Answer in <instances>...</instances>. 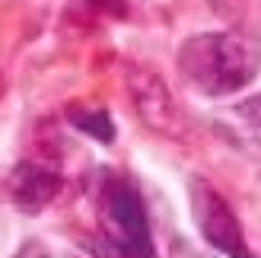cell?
Masks as SVG:
<instances>
[{
	"label": "cell",
	"instance_id": "52a82bcc",
	"mask_svg": "<svg viewBox=\"0 0 261 258\" xmlns=\"http://www.w3.org/2000/svg\"><path fill=\"white\" fill-rule=\"evenodd\" d=\"M211 7L223 19H239L245 13V7H249V0H211Z\"/></svg>",
	"mask_w": 261,
	"mask_h": 258
},
{
	"label": "cell",
	"instance_id": "3957f363",
	"mask_svg": "<svg viewBox=\"0 0 261 258\" xmlns=\"http://www.w3.org/2000/svg\"><path fill=\"white\" fill-rule=\"evenodd\" d=\"M191 211H194L201 236L214 249L226 252V255H249L239 220L229 211V204L220 198V191H214L207 182H191Z\"/></svg>",
	"mask_w": 261,
	"mask_h": 258
},
{
	"label": "cell",
	"instance_id": "8992f818",
	"mask_svg": "<svg viewBox=\"0 0 261 258\" xmlns=\"http://www.w3.org/2000/svg\"><path fill=\"white\" fill-rule=\"evenodd\" d=\"M70 118H73V127L76 131H83V134H93L96 140H112L115 137V127H112V118L106 112H70Z\"/></svg>",
	"mask_w": 261,
	"mask_h": 258
},
{
	"label": "cell",
	"instance_id": "277c9868",
	"mask_svg": "<svg viewBox=\"0 0 261 258\" xmlns=\"http://www.w3.org/2000/svg\"><path fill=\"white\" fill-rule=\"evenodd\" d=\"M130 93H134V106L140 112V118L147 121V127L160 134H181V115L175 109L172 96H169L166 83L150 70H134L130 73Z\"/></svg>",
	"mask_w": 261,
	"mask_h": 258
},
{
	"label": "cell",
	"instance_id": "7a4b0ae2",
	"mask_svg": "<svg viewBox=\"0 0 261 258\" xmlns=\"http://www.w3.org/2000/svg\"><path fill=\"white\" fill-rule=\"evenodd\" d=\"M106 220L112 239L121 246L124 255H153L147 211H143V201L130 185L115 182L106 191Z\"/></svg>",
	"mask_w": 261,
	"mask_h": 258
},
{
	"label": "cell",
	"instance_id": "5b68a950",
	"mask_svg": "<svg viewBox=\"0 0 261 258\" xmlns=\"http://www.w3.org/2000/svg\"><path fill=\"white\" fill-rule=\"evenodd\" d=\"M61 191V178L45 166H19L10 178V198L19 211L35 214L48 208Z\"/></svg>",
	"mask_w": 261,
	"mask_h": 258
},
{
	"label": "cell",
	"instance_id": "6da1fadb",
	"mask_svg": "<svg viewBox=\"0 0 261 258\" xmlns=\"http://www.w3.org/2000/svg\"><path fill=\"white\" fill-rule=\"evenodd\" d=\"M178 67L207 96H229L249 86L258 73V51L236 32H207L188 38L178 51Z\"/></svg>",
	"mask_w": 261,
	"mask_h": 258
},
{
	"label": "cell",
	"instance_id": "ba28073f",
	"mask_svg": "<svg viewBox=\"0 0 261 258\" xmlns=\"http://www.w3.org/2000/svg\"><path fill=\"white\" fill-rule=\"evenodd\" d=\"M4 89H7V83H4V73H0V99H4Z\"/></svg>",
	"mask_w": 261,
	"mask_h": 258
}]
</instances>
